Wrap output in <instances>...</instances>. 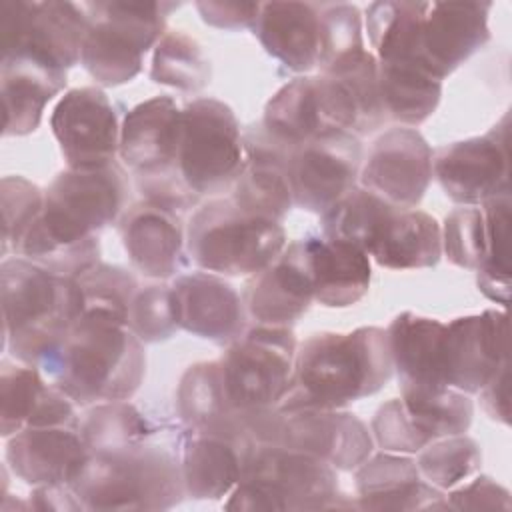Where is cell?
Here are the masks:
<instances>
[{
    "label": "cell",
    "instance_id": "obj_1",
    "mask_svg": "<svg viewBox=\"0 0 512 512\" xmlns=\"http://www.w3.org/2000/svg\"><path fill=\"white\" fill-rule=\"evenodd\" d=\"M130 182L118 164L66 168L44 192V208L18 252L58 276L78 278L100 262L98 232L126 212Z\"/></svg>",
    "mask_w": 512,
    "mask_h": 512
},
{
    "label": "cell",
    "instance_id": "obj_2",
    "mask_svg": "<svg viewBox=\"0 0 512 512\" xmlns=\"http://www.w3.org/2000/svg\"><path fill=\"white\" fill-rule=\"evenodd\" d=\"M392 372L384 328L318 332L296 348L290 388L276 408H346L376 394L392 378Z\"/></svg>",
    "mask_w": 512,
    "mask_h": 512
},
{
    "label": "cell",
    "instance_id": "obj_3",
    "mask_svg": "<svg viewBox=\"0 0 512 512\" xmlns=\"http://www.w3.org/2000/svg\"><path fill=\"white\" fill-rule=\"evenodd\" d=\"M40 372L78 406L128 400L146 374L144 342L126 322L84 312Z\"/></svg>",
    "mask_w": 512,
    "mask_h": 512
},
{
    "label": "cell",
    "instance_id": "obj_4",
    "mask_svg": "<svg viewBox=\"0 0 512 512\" xmlns=\"http://www.w3.org/2000/svg\"><path fill=\"white\" fill-rule=\"evenodd\" d=\"M0 280L4 348L20 364L42 370L84 314L78 280L22 256L2 260Z\"/></svg>",
    "mask_w": 512,
    "mask_h": 512
},
{
    "label": "cell",
    "instance_id": "obj_5",
    "mask_svg": "<svg viewBox=\"0 0 512 512\" xmlns=\"http://www.w3.org/2000/svg\"><path fill=\"white\" fill-rule=\"evenodd\" d=\"M70 486L84 510H168L186 496L180 452L152 438L90 454Z\"/></svg>",
    "mask_w": 512,
    "mask_h": 512
},
{
    "label": "cell",
    "instance_id": "obj_6",
    "mask_svg": "<svg viewBox=\"0 0 512 512\" xmlns=\"http://www.w3.org/2000/svg\"><path fill=\"white\" fill-rule=\"evenodd\" d=\"M282 222L238 208L230 198L202 204L186 226L188 258L218 276H254L286 246Z\"/></svg>",
    "mask_w": 512,
    "mask_h": 512
},
{
    "label": "cell",
    "instance_id": "obj_7",
    "mask_svg": "<svg viewBox=\"0 0 512 512\" xmlns=\"http://www.w3.org/2000/svg\"><path fill=\"white\" fill-rule=\"evenodd\" d=\"M88 28L80 64L100 86H120L142 70L144 54L166 34L174 2H84Z\"/></svg>",
    "mask_w": 512,
    "mask_h": 512
},
{
    "label": "cell",
    "instance_id": "obj_8",
    "mask_svg": "<svg viewBox=\"0 0 512 512\" xmlns=\"http://www.w3.org/2000/svg\"><path fill=\"white\" fill-rule=\"evenodd\" d=\"M340 498L332 466L282 446L258 444L224 508L250 512L346 508Z\"/></svg>",
    "mask_w": 512,
    "mask_h": 512
},
{
    "label": "cell",
    "instance_id": "obj_9",
    "mask_svg": "<svg viewBox=\"0 0 512 512\" xmlns=\"http://www.w3.org/2000/svg\"><path fill=\"white\" fill-rule=\"evenodd\" d=\"M250 430L258 444L302 452L346 472L356 470L374 448L368 426L344 408H268L252 414Z\"/></svg>",
    "mask_w": 512,
    "mask_h": 512
},
{
    "label": "cell",
    "instance_id": "obj_10",
    "mask_svg": "<svg viewBox=\"0 0 512 512\" xmlns=\"http://www.w3.org/2000/svg\"><path fill=\"white\" fill-rule=\"evenodd\" d=\"M244 164V142L232 108L216 98H196L182 108L176 172L194 196L220 194Z\"/></svg>",
    "mask_w": 512,
    "mask_h": 512
},
{
    "label": "cell",
    "instance_id": "obj_11",
    "mask_svg": "<svg viewBox=\"0 0 512 512\" xmlns=\"http://www.w3.org/2000/svg\"><path fill=\"white\" fill-rule=\"evenodd\" d=\"M296 348L290 326L268 324H256L228 344L218 360L228 402L246 414L276 408L290 388Z\"/></svg>",
    "mask_w": 512,
    "mask_h": 512
},
{
    "label": "cell",
    "instance_id": "obj_12",
    "mask_svg": "<svg viewBox=\"0 0 512 512\" xmlns=\"http://www.w3.org/2000/svg\"><path fill=\"white\" fill-rule=\"evenodd\" d=\"M88 16L82 4L60 0H4L0 4L2 58H24L68 72L80 62Z\"/></svg>",
    "mask_w": 512,
    "mask_h": 512
},
{
    "label": "cell",
    "instance_id": "obj_13",
    "mask_svg": "<svg viewBox=\"0 0 512 512\" xmlns=\"http://www.w3.org/2000/svg\"><path fill=\"white\" fill-rule=\"evenodd\" d=\"M362 142L344 130H324L288 150L294 206L324 214L352 192L362 168Z\"/></svg>",
    "mask_w": 512,
    "mask_h": 512
},
{
    "label": "cell",
    "instance_id": "obj_14",
    "mask_svg": "<svg viewBox=\"0 0 512 512\" xmlns=\"http://www.w3.org/2000/svg\"><path fill=\"white\" fill-rule=\"evenodd\" d=\"M432 176L462 206H480L510 192L508 114L486 134L458 140L432 154Z\"/></svg>",
    "mask_w": 512,
    "mask_h": 512
},
{
    "label": "cell",
    "instance_id": "obj_15",
    "mask_svg": "<svg viewBox=\"0 0 512 512\" xmlns=\"http://www.w3.org/2000/svg\"><path fill=\"white\" fill-rule=\"evenodd\" d=\"M50 128L68 168L116 162L122 124L104 90L96 86L68 90L52 110Z\"/></svg>",
    "mask_w": 512,
    "mask_h": 512
},
{
    "label": "cell",
    "instance_id": "obj_16",
    "mask_svg": "<svg viewBox=\"0 0 512 512\" xmlns=\"http://www.w3.org/2000/svg\"><path fill=\"white\" fill-rule=\"evenodd\" d=\"M322 118L328 130H344L354 136L376 132L386 114L378 90V60L366 50H354L316 74Z\"/></svg>",
    "mask_w": 512,
    "mask_h": 512
},
{
    "label": "cell",
    "instance_id": "obj_17",
    "mask_svg": "<svg viewBox=\"0 0 512 512\" xmlns=\"http://www.w3.org/2000/svg\"><path fill=\"white\" fill-rule=\"evenodd\" d=\"M432 180V148L408 126L382 132L360 168V186L396 208H416Z\"/></svg>",
    "mask_w": 512,
    "mask_h": 512
},
{
    "label": "cell",
    "instance_id": "obj_18",
    "mask_svg": "<svg viewBox=\"0 0 512 512\" xmlns=\"http://www.w3.org/2000/svg\"><path fill=\"white\" fill-rule=\"evenodd\" d=\"M508 362V316L504 310L460 316L446 324L444 382L468 396Z\"/></svg>",
    "mask_w": 512,
    "mask_h": 512
},
{
    "label": "cell",
    "instance_id": "obj_19",
    "mask_svg": "<svg viewBox=\"0 0 512 512\" xmlns=\"http://www.w3.org/2000/svg\"><path fill=\"white\" fill-rule=\"evenodd\" d=\"M258 446L250 428L186 430L180 448V468L186 496L194 500H220L242 478L244 466Z\"/></svg>",
    "mask_w": 512,
    "mask_h": 512
},
{
    "label": "cell",
    "instance_id": "obj_20",
    "mask_svg": "<svg viewBox=\"0 0 512 512\" xmlns=\"http://www.w3.org/2000/svg\"><path fill=\"white\" fill-rule=\"evenodd\" d=\"M182 214V210L150 198L126 208L118 220V232L132 266L140 274L166 280L178 276L188 264Z\"/></svg>",
    "mask_w": 512,
    "mask_h": 512
},
{
    "label": "cell",
    "instance_id": "obj_21",
    "mask_svg": "<svg viewBox=\"0 0 512 512\" xmlns=\"http://www.w3.org/2000/svg\"><path fill=\"white\" fill-rule=\"evenodd\" d=\"M490 8L492 2H428L416 62L444 80L490 40Z\"/></svg>",
    "mask_w": 512,
    "mask_h": 512
},
{
    "label": "cell",
    "instance_id": "obj_22",
    "mask_svg": "<svg viewBox=\"0 0 512 512\" xmlns=\"http://www.w3.org/2000/svg\"><path fill=\"white\" fill-rule=\"evenodd\" d=\"M242 302L256 324L290 326L304 316L314 302L308 238L286 244L272 264L254 274Z\"/></svg>",
    "mask_w": 512,
    "mask_h": 512
},
{
    "label": "cell",
    "instance_id": "obj_23",
    "mask_svg": "<svg viewBox=\"0 0 512 512\" xmlns=\"http://www.w3.org/2000/svg\"><path fill=\"white\" fill-rule=\"evenodd\" d=\"M180 122L182 108L170 96L144 100L124 116L118 156L136 180L178 178Z\"/></svg>",
    "mask_w": 512,
    "mask_h": 512
},
{
    "label": "cell",
    "instance_id": "obj_24",
    "mask_svg": "<svg viewBox=\"0 0 512 512\" xmlns=\"http://www.w3.org/2000/svg\"><path fill=\"white\" fill-rule=\"evenodd\" d=\"M88 456L80 422L26 426L6 438V464L30 486L72 484Z\"/></svg>",
    "mask_w": 512,
    "mask_h": 512
},
{
    "label": "cell",
    "instance_id": "obj_25",
    "mask_svg": "<svg viewBox=\"0 0 512 512\" xmlns=\"http://www.w3.org/2000/svg\"><path fill=\"white\" fill-rule=\"evenodd\" d=\"M170 294L180 330L214 344H232L244 334V302L224 276L204 270L178 274Z\"/></svg>",
    "mask_w": 512,
    "mask_h": 512
},
{
    "label": "cell",
    "instance_id": "obj_26",
    "mask_svg": "<svg viewBox=\"0 0 512 512\" xmlns=\"http://www.w3.org/2000/svg\"><path fill=\"white\" fill-rule=\"evenodd\" d=\"M244 164L232 184L230 200L256 216L282 222L294 206L288 180V148L276 142L262 124L242 134Z\"/></svg>",
    "mask_w": 512,
    "mask_h": 512
},
{
    "label": "cell",
    "instance_id": "obj_27",
    "mask_svg": "<svg viewBox=\"0 0 512 512\" xmlns=\"http://www.w3.org/2000/svg\"><path fill=\"white\" fill-rule=\"evenodd\" d=\"M356 508L362 510H448L446 494L428 484L410 454H370L356 468Z\"/></svg>",
    "mask_w": 512,
    "mask_h": 512
},
{
    "label": "cell",
    "instance_id": "obj_28",
    "mask_svg": "<svg viewBox=\"0 0 512 512\" xmlns=\"http://www.w3.org/2000/svg\"><path fill=\"white\" fill-rule=\"evenodd\" d=\"M262 48L296 74L320 66L322 16L320 4L264 2L252 26Z\"/></svg>",
    "mask_w": 512,
    "mask_h": 512
},
{
    "label": "cell",
    "instance_id": "obj_29",
    "mask_svg": "<svg viewBox=\"0 0 512 512\" xmlns=\"http://www.w3.org/2000/svg\"><path fill=\"white\" fill-rule=\"evenodd\" d=\"M392 366L400 386L440 388L444 382V334L446 324L418 316L398 314L386 328Z\"/></svg>",
    "mask_w": 512,
    "mask_h": 512
},
{
    "label": "cell",
    "instance_id": "obj_30",
    "mask_svg": "<svg viewBox=\"0 0 512 512\" xmlns=\"http://www.w3.org/2000/svg\"><path fill=\"white\" fill-rule=\"evenodd\" d=\"M4 136L32 134L46 104L66 88V74L24 58H2L0 68Z\"/></svg>",
    "mask_w": 512,
    "mask_h": 512
},
{
    "label": "cell",
    "instance_id": "obj_31",
    "mask_svg": "<svg viewBox=\"0 0 512 512\" xmlns=\"http://www.w3.org/2000/svg\"><path fill=\"white\" fill-rule=\"evenodd\" d=\"M368 256L382 268L416 270L442 258L440 224L418 208H394L380 228Z\"/></svg>",
    "mask_w": 512,
    "mask_h": 512
},
{
    "label": "cell",
    "instance_id": "obj_32",
    "mask_svg": "<svg viewBox=\"0 0 512 512\" xmlns=\"http://www.w3.org/2000/svg\"><path fill=\"white\" fill-rule=\"evenodd\" d=\"M314 278V302L326 308H348L370 288V256L354 244L334 238H308Z\"/></svg>",
    "mask_w": 512,
    "mask_h": 512
},
{
    "label": "cell",
    "instance_id": "obj_33",
    "mask_svg": "<svg viewBox=\"0 0 512 512\" xmlns=\"http://www.w3.org/2000/svg\"><path fill=\"white\" fill-rule=\"evenodd\" d=\"M378 90L386 120L414 128L436 112L442 80L410 60H378Z\"/></svg>",
    "mask_w": 512,
    "mask_h": 512
},
{
    "label": "cell",
    "instance_id": "obj_34",
    "mask_svg": "<svg viewBox=\"0 0 512 512\" xmlns=\"http://www.w3.org/2000/svg\"><path fill=\"white\" fill-rule=\"evenodd\" d=\"M176 406L182 422L192 430L250 428V414L238 412L228 402L218 360L196 362L182 374Z\"/></svg>",
    "mask_w": 512,
    "mask_h": 512
},
{
    "label": "cell",
    "instance_id": "obj_35",
    "mask_svg": "<svg viewBox=\"0 0 512 512\" xmlns=\"http://www.w3.org/2000/svg\"><path fill=\"white\" fill-rule=\"evenodd\" d=\"M260 124L288 150L328 130L322 118L316 76H298L284 84L268 100Z\"/></svg>",
    "mask_w": 512,
    "mask_h": 512
},
{
    "label": "cell",
    "instance_id": "obj_36",
    "mask_svg": "<svg viewBox=\"0 0 512 512\" xmlns=\"http://www.w3.org/2000/svg\"><path fill=\"white\" fill-rule=\"evenodd\" d=\"M428 2L384 0L366 8V32L376 60H410L416 62L420 24ZM418 64V62H416Z\"/></svg>",
    "mask_w": 512,
    "mask_h": 512
},
{
    "label": "cell",
    "instance_id": "obj_37",
    "mask_svg": "<svg viewBox=\"0 0 512 512\" xmlns=\"http://www.w3.org/2000/svg\"><path fill=\"white\" fill-rule=\"evenodd\" d=\"M400 400L418 430L432 442L436 438L466 434L474 404L468 394L450 386H400Z\"/></svg>",
    "mask_w": 512,
    "mask_h": 512
},
{
    "label": "cell",
    "instance_id": "obj_38",
    "mask_svg": "<svg viewBox=\"0 0 512 512\" xmlns=\"http://www.w3.org/2000/svg\"><path fill=\"white\" fill-rule=\"evenodd\" d=\"M394 208L370 190L356 186L322 214V232L326 238L354 244L368 254Z\"/></svg>",
    "mask_w": 512,
    "mask_h": 512
},
{
    "label": "cell",
    "instance_id": "obj_39",
    "mask_svg": "<svg viewBox=\"0 0 512 512\" xmlns=\"http://www.w3.org/2000/svg\"><path fill=\"white\" fill-rule=\"evenodd\" d=\"M510 192L480 204L486 224V256L476 270L480 292L506 306L510 300Z\"/></svg>",
    "mask_w": 512,
    "mask_h": 512
},
{
    "label": "cell",
    "instance_id": "obj_40",
    "mask_svg": "<svg viewBox=\"0 0 512 512\" xmlns=\"http://www.w3.org/2000/svg\"><path fill=\"white\" fill-rule=\"evenodd\" d=\"M82 438L94 452H110L140 444L156 434V426L130 402L94 404L80 422Z\"/></svg>",
    "mask_w": 512,
    "mask_h": 512
},
{
    "label": "cell",
    "instance_id": "obj_41",
    "mask_svg": "<svg viewBox=\"0 0 512 512\" xmlns=\"http://www.w3.org/2000/svg\"><path fill=\"white\" fill-rule=\"evenodd\" d=\"M210 76V60L192 36L172 30L158 40L150 66L152 82L182 92H198L210 82Z\"/></svg>",
    "mask_w": 512,
    "mask_h": 512
},
{
    "label": "cell",
    "instance_id": "obj_42",
    "mask_svg": "<svg viewBox=\"0 0 512 512\" xmlns=\"http://www.w3.org/2000/svg\"><path fill=\"white\" fill-rule=\"evenodd\" d=\"M420 476L438 490H452L480 472L482 452L476 440L454 434L432 440L418 452Z\"/></svg>",
    "mask_w": 512,
    "mask_h": 512
},
{
    "label": "cell",
    "instance_id": "obj_43",
    "mask_svg": "<svg viewBox=\"0 0 512 512\" xmlns=\"http://www.w3.org/2000/svg\"><path fill=\"white\" fill-rule=\"evenodd\" d=\"M52 382H46L42 372L28 364L2 362L0 368V434L10 438L26 428L44 402Z\"/></svg>",
    "mask_w": 512,
    "mask_h": 512
},
{
    "label": "cell",
    "instance_id": "obj_44",
    "mask_svg": "<svg viewBox=\"0 0 512 512\" xmlns=\"http://www.w3.org/2000/svg\"><path fill=\"white\" fill-rule=\"evenodd\" d=\"M76 280L84 296V312L110 316L128 324L138 282L126 268L98 262Z\"/></svg>",
    "mask_w": 512,
    "mask_h": 512
},
{
    "label": "cell",
    "instance_id": "obj_45",
    "mask_svg": "<svg viewBox=\"0 0 512 512\" xmlns=\"http://www.w3.org/2000/svg\"><path fill=\"white\" fill-rule=\"evenodd\" d=\"M2 196V256L18 252V246L44 208V192L24 176H4Z\"/></svg>",
    "mask_w": 512,
    "mask_h": 512
},
{
    "label": "cell",
    "instance_id": "obj_46",
    "mask_svg": "<svg viewBox=\"0 0 512 512\" xmlns=\"http://www.w3.org/2000/svg\"><path fill=\"white\" fill-rule=\"evenodd\" d=\"M442 254L460 268L478 270L486 256V224L480 206H462L446 214L440 226Z\"/></svg>",
    "mask_w": 512,
    "mask_h": 512
},
{
    "label": "cell",
    "instance_id": "obj_47",
    "mask_svg": "<svg viewBox=\"0 0 512 512\" xmlns=\"http://www.w3.org/2000/svg\"><path fill=\"white\" fill-rule=\"evenodd\" d=\"M128 328L144 344L164 342L172 338L176 330H180L174 320L170 284H150L146 288H138L130 304Z\"/></svg>",
    "mask_w": 512,
    "mask_h": 512
},
{
    "label": "cell",
    "instance_id": "obj_48",
    "mask_svg": "<svg viewBox=\"0 0 512 512\" xmlns=\"http://www.w3.org/2000/svg\"><path fill=\"white\" fill-rule=\"evenodd\" d=\"M322 16V54H320V70L332 64L336 58L364 48L362 38V14L358 6L336 2V4H320Z\"/></svg>",
    "mask_w": 512,
    "mask_h": 512
},
{
    "label": "cell",
    "instance_id": "obj_49",
    "mask_svg": "<svg viewBox=\"0 0 512 512\" xmlns=\"http://www.w3.org/2000/svg\"><path fill=\"white\" fill-rule=\"evenodd\" d=\"M372 440L386 452L418 454L430 440L418 430L400 398L384 402L372 418Z\"/></svg>",
    "mask_w": 512,
    "mask_h": 512
},
{
    "label": "cell",
    "instance_id": "obj_50",
    "mask_svg": "<svg viewBox=\"0 0 512 512\" xmlns=\"http://www.w3.org/2000/svg\"><path fill=\"white\" fill-rule=\"evenodd\" d=\"M448 510H510V492L490 476H472L446 494Z\"/></svg>",
    "mask_w": 512,
    "mask_h": 512
},
{
    "label": "cell",
    "instance_id": "obj_51",
    "mask_svg": "<svg viewBox=\"0 0 512 512\" xmlns=\"http://www.w3.org/2000/svg\"><path fill=\"white\" fill-rule=\"evenodd\" d=\"M196 10L200 18L214 28L220 30H244L254 26L260 2H196Z\"/></svg>",
    "mask_w": 512,
    "mask_h": 512
},
{
    "label": "cell",
    "instance_id": "obj_52",
    "mask_svg": "<svg viewBox=\"0 0 512 512\" xmlns=\"http://www.w3.org/2000/svg\"><path fill=\"white\" fill-rule=\"evenodd\" d=\"M480 406L486 416L500 424H510V400H508V362L486 382L478 392Z\"/></svg>",
    "mask_w": 512,
    "mask_h": 512
},
{
    "label": "cell",
    "instance_id": "obj_53",
    "mask_svg": "<svg viewBox=\"0 0 512 512\" xmlns=\"http://www.w3.org/2000/svg\"><path fill=\"white\" fill-rule=\"evenodd\" d=\"M28 508L34 510H84L78 496L74 494L70 484H50V486H34Z\"/></svg>",
    "mask_w": 512,
    "mask_h": 512
}]
</instances>
